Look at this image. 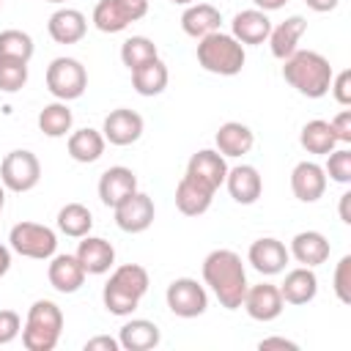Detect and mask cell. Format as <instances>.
Listing matches in <instances>:
<instances>
[{"label":"cell","instance_id":"cell-9","mask_svg":"<svg viewBox=\"0 0 351 351\" xmlns=\"http://www.w3.org/2000/svg\"><path fill=\"white\" fill-rule=\"evenodd\" d=\"M145 14L148 0H99L93 8V25L101 33H121Z\"/></svg>","mask_w":351,"mask_h":351},{"label":"cell","instance_id":"cell-19","mask_svg":"<svg viewBox=\"0 0 351 351\" xmlns=\"http://www.w3.org/2000/svg\"><path fill=\"white\" fill-rule=\"evenodd\" d=\"M233 27V38L239 44H263L271 33V19L266 16V11L261 8H247V11H239L230 22Z\"/></svg>","mask_w":351,"mask_h":351},{"label":"cell","instance_id":"cell-44","mask_svg":"<svg viewBox=\"0 0 351 351\" xmlns=\"http://www.w3.org/2000/svg\"><path fill=\"white\" fill-rule=\"evenodd\" d=\"M261 351H269V348H285V351H299V343L293 340H285V337H263L258 343Z\"/></svg>","mask_w":351,"mask_h":351},{"label":"cell","instance_id":"cell-40","mask_svg":"<svg viewBox=\"0 0 351 351\" xmlns=\"http://www.w3.org/2000/svg\"><path fill=\"white\" fill-rule=\"evenodd\" d=\"M22 332V318L14 310H0V346H8Z\"/></svg>","mask_w":351,"mask_h":351},{"label":"cell","instance_id":"cell-36","mask_svg":"<svg viewBox=\"0 0 351 351\" xmlns=\"http://www.w3.org/2000/svg\"><path fill=\"white\" fill-rule=\"evenodd\" d=\"M33 38L25 30H3L0 33V58H16V60H30L33 58Z\"/></svg>","mask_w":351,"mask_h":351},{"label":"cell","instance_id":"cell-32","mask_svg":"<svg viewBox=\"0 0 351 351\" xmlns=\"http://www.w3.org/2000/svg\"><path fill=\"white\" fill-rule=\"evenodd\" d=\"M299 143L307 154H329L337 148V137L332 132V123L329 121H307L302 126V134H299Z\"/></svg>","mask_w":351,"mask_h":351},{"label":"cell","instance_id":"cell-47","mask_svg":"<svg viewBox=\"0 0 351 351\" xmlns=\"http://www.w3.org/2000/svg\"><path fill=\"white\" fill-rule=\"evenodd\" d=\"M261 11H277V8H282L288 0H252Z\"/></svg>","mask_w":351,"mask_h":351},{"label":"cell","instance_id":"cell-17","mask_svg":"<svg viewBox=\"0 0 351 351\" xmlns=\"http://www.w3.org/2000/svg\"><path fill=\"white\" fill-rule=\"evenodd\" d=\"M186 176L203 181L206 186L211 189H219L225 184V176H228V165H225V156L219 151H211V148H203L197 154H192L189 165H186Z\"/></svg>","mask_w":351,"mask_h":351},{"label":"cell","instance_id":"cell-43","mask_svg":"<svg viewBox=\"0 0 351 351\" xmlns=\"http://www.w3.org/2000/svg\"><path fill=\"white\" fill-rule=\"evenodd\" d=\"M118 348H121L118 337H110V335H99L85 343V351H118Z\"/></svg>","mask_w":351,"mask_h":351},{"label":"cell","instance_id":"cell-50","mask_svg":"<svg viewBox=\"0 0 351 351\" xmlns=\"http://www.w3.org/2000/svg\"><path fill=\"white\" fill-rule=\"evenodd\" d=\"M173 3H178V5H192L195 0H173Z\"/></svg>","mask_w":351,"mask_h":351},{"label":"cell","instance_id":"cell-6","mask_svg":"<svg viewBox=\"0 0 351 351\" xmlns=\"http://www.w3.org/2000/svg\"><path fill=\"white\" fill-rule=\"evenodd\" d=\"M88 88V71L80 60L74 58H55L47 66V90L60 99V101H71L80 99Z\"/></svg>","mask_w":351,"mask_h":351},{"label":"cell","instance_id":"cell-38","mask_svg":"<svg viewBox=\"0 0 351 351\" xmlns=\"http://www.w3.org/2000/svg\"><path fill=\"white\" fill-rule=\"evenodd\" d=\"M326 156L329 159H326L324 173L337 184H351V151L348 148H337V151H329Z\"/></svg>","mask_w":351,"mask_h":351},{"label":"cell","instance_id":"cell-39","mask_svg":"<svg viewBox=\"0 0 351 351\" xmlns=\"http://www.w3.org/2000/svg\"><path fill=\"white\" fill-rule=\"evenodd\" d=\"M335 296L343 304H351V255H343L335 269Z\"/></svg>","mask_w":351,"mask_h":351},{"label":"cell","instance_id":"cell-23","mask_svg":"<svg viewBox=\"0 0 351 351\" xmlns=\"http://www.w3.org/2000/svg\"><path fill=\"white\" fill-rule=\"evenodd\" d=\"M329 241H326V236L324 233H318V230H302V233H296L293 239H291V255L302 263V266H321V263H326V258H329Z\"/></svg>","mask_w":351,"mask_h":351},{"label":"cell","instance_id":"cell-10","mask_svg":"<svg viewBox=\"0 0 351 351\" xmlns=\"http://www.w3.org/2000/svg\"><path fill=\"white\" fill-rule=\"evenodd\" d=\"M165 299H167V307H170L178 318H197V315H203L206 307H208V293H206V288H203L197 280H192V277H178V280H173V282L167 285Z\"/></svg>","mask_w":351,"mask_h":351},{"label":"cell","instance_id":"cell-37","mask_svg":"<svg viewBox=\"0 0 351 351\" xmlns=\"http://www.w3.org/2000/svg\"><path fill=\"white\" fill-rule=\"evenodd\" d=\"M27 82V60L16 58H0V90L16 93Z\"/></svg>","mask_w":351,"mask_h":351},{"label":"cell","instance_id":"cell-20","mask_svg":"<svg viewBox=\"0 0 351 351\" xmlns=\"http://www.w3.org/2000/svg\"><path fill=\"white\" fill-rule=\"evenodd\" d=\"M291 189L302 203H315L326 189V173L315 162H299L291 173Z\"/></svg>","mask_w":351,"mask_h":351},{"label":"cell","instance_id":"cell-35","mask_svg":"<svg viewBox=\"0 0 351 351\" xmlns=\"http://www.w3.org/2000/svg\"><path fill=\"white\" fill-rule=\"evenodd\" d=\"M154 58H159V49H156V44H154L151 38H145V36H132V38H126L123 47H121V60H123V66H126L129 71L137 69V66H143V63H148V60H154Z\"/></svg>","mask_w":351,"mask_h":351},{"label":"cell","instance_id":"cell-18","mask_svg":"<svg viewBox=\"0 0 351 351\" xmlns=\"http://www.w3.org/2000/svg\"><path fill=\"white\" fill-rule=\"evenodd\" d=\"M77 261L82 263L85 274H104L115 263V250L101 236H82L77 247Z\"/></svg>","mask_w":351,"mask_h":351},{"label":"cell","instance_id":"cell-4","mask_svg":"<svg viewBox=\"0 0 351 351\" xmlns=\"http://www.w3.org/2000/svg\"><path fill=\"white\" fill-rule=\"evenodd\" d=\"M63 332V313L55 302L38 299L27 310L25 326H22V346L27 351H52Z\"/></svg>","mask_w":351,"mask_h":351},{"label":"cell","instance_id":"cell-12","mask_svg":"<svg viewBox=\"0 0 351 351\" xmlns=\"http://www.w3.org/2000/svg\"><path fill=\"white\" fill-rule=\"evenodd\" d=\"M241 307L255 321H274V318H280L285 302H282V293H280L277 285L258 282V285H247V293H244Z\"/></svg>","mask_w":351,"mask_h":351},{"label":"cell","instance_id":"cell-13","mask_svg":"<svg viewBox=\"0 0 351 351\" xmlns=\"http://www.w3.org/2000/svg\"><path fill=\"white\" fill-rule=\"evenodd\" d=\"M101 132H104V140L112 145H132L143 134V115L129 107H118L104 118Z\"/></svg>","mask_w":351,"mask_h":351},{"label":"cell","instance_id":"cell-3","mask_svg":"<svg viewBox=\"0 0 351 351\" xmlns=\"http://www.w3.org/2000/svg\"><path fill=\"white\" fill-rule=\"evenodd\" d=\"M145 291H148V271L137 263H123L110 274L101 299L112 315H132L140 299L145 296Z\"/></svg>","mask_w":351,"mask_h":351},{"label":"cell","instance_id":"cell-25","mask_svg":"<svg viewBox=\"0 0 351 351\" xmlns=\"http://www.w3.org/2000/svg\"><path fill=\"white\" fill-rule=\"evenodd\" d=\"M47 30H49L52 41H58V44H77L88 30V19L77 8H60L49 16Z\"/></svg>","mask_w":351,"mask_h":351},{"label":"cell","instance_id":"cell-30","mask_svg":"<svg viewBox=\"0 0 351 351\" xmlns=\"http://www.w3.org/2000/svg\"><path fill=\"white\" fill-rule=\"evenodd\" d=\"M167 80H170L167 66H165L159 58H154V60H148V63L132 69V88H134L140 96H159V93L167 88Z\"/></svg>","mask_w":351,"mask_h":351},{"label":"cell","instance_id":"cell-29","mask_svg":"<svg viewBox=\"0 0 351 351\" xmlns=\"http://www.w3.org/2000/svg\"><path fill=\"white\" fill-rule=\"evenodd\" d=\"M219 22H222L219 8H214L211 3H192V5L181 14V27H184V33L192 36V38H197V41H200L203 36L219 30Z\"/></svg>","mask_w":351,"mask_h":351},{"label":"cell","instance_id":"cell-28","mask_svg":"<svg viewBox=\"0 0 351 351\" xmlns=\"http://www.w3.org/2000/svg\"><path fill=\"white\" fill-rule=\"evenodd\" d=\"M307 30V19L304 16H288L285 22H280L277 27H271V33H269V47H271V55L274 58H280V60H285L288 55H293L299 47V38H302V33Z\"/></svg>","mask_w":351,"mask_h":351},{"label":"cell","instance_id":"cell-51","mask_svg":"<svg viewBox=\"0 0 351 351\" xmlns=\"http://www.w3.org/2000/svg\"><path fill=\"white\" fill-rule=\"evenodd\" d=\"M47 3H63V0H47Z\"/></svg>","mask_w":351,"mask_h":351},{"label":"cell","instance_id":"cell-11","mask_svg":"<svg viewBox=\"0 0 351 351\" xmlns=\"http://www.w3.org/2000/svg\"><path fill=\"white\" fill-rule=\"evenodd\" d=\"M112 211H115V225L123 233H143L154 222V200L145 192H132Z\"/></svg>","mask_w":351,"mask_h":351},{"label":"cell","instance_id":"cell-48","mask_svg":"<svg viewBox=\"0 0 351 351\" xmlns=\"http://www.w3.org/2000/svg\"><path fill=\"white\" fill-rule=\"evenodd\" d=\"M11 269V250L5 244H0V277Z\"/></svg>","mask_w":351,"mask_h":351},{"label":"cell","instance_id":"cell-52","mask_svg":"<svg viewBox=\"0 0 351 351\" xmlns=\"http://www.w3.org/2000/svg\"><path fill=\"white\" fill-rule=\"evenodd\" d=\"M0 5H3V0H0Z\"/></svg>","mask_w":351,"mask_h":351},{"label":"cell","instance_id":"cell-27","mask_svg":"<svg viewBox=\"0 0 351 351\" xmlns=\"http://www.w3.org/2000/svg\"><path fill=\"white\" fill-rule=\"evenodd\" d=\"M159 340H162L159 326L154 321H145V318H132L118 332V343L126 351H151L159 346Z\"/></svg>","mask_w":351,"mask_h":351},{"label":"cell","instance_id":"cell-49","mask_svg":"<svg viewBox=\"0 0 351 351\" xmlns=\"http://www.w3.org/2000/svg\"><path fill=\"white\" fill-rule=\"evenodd\" d=\"M3 206H5V186L0 184V211H3Z\"/></svg>","mask_w":351,"mask_h":351},{"label":"cell","instance_id":"cell-45","mask_svg":"<svg viewBox=\"0 0 351 351\" xmlns=\"http://www.w3.org/2000/svg\"><path fill=\"white\" fill-rule=\"evenodd\" d=\"M340 219L346 225H351V192H343L340 195Z\"/></svg>","mask_w":351,"mask_h":351},{"label":"cell","instance_id":"cell-46","mask_svg":"<svg viewBox=\"0 0 351 351\" xmlns=\"http://www.w3.org/2000/svg\"><path fill=\"white\" fill-rule=\"evenodd\" d=\"M304 3H307V8H313V11H318V14L337 8V0H304Z\"/></svg>","mask_w":351,"mask_h":351},{"label":"cell","instance_id":"cell-2","mask_svg":"<svg viewBox=\"0 0 351 351\" xmlns=\"http://www.w3.org/2000/svg\"><path fill=\"white\" fill-rule=\"evenodd\" d=\"M282 77L291 88H296L307 99H321L329 93L332 85V66L321 52L313 49H296L282 60Z\"/></svg>","mask_w":351,"mask_h":351},{"label":"cell","instance_id":"cell-34","mask_svg":"<svg viewBox=\"0 0 351 351\" xmlns=\"http://www.w3.org/2000/svg\"><path fill=\"white\" fill-rule=\"evenodd\" d=\"M71 123H74V115L66 107V101H52L38 112V129L47 137H66L71 132Z\"/></svg>","mask_w":351,"mask_h":351},{"label":"cell","instance_id":"cell-42","mask_svg":"<svg viewBox=\"0 0 351 351\" xmlns=\"http://www.w3.org/2000/svg\"><path fill=\"white\" fill-rule=\"evenodd\" d=\"M329 123H332V132H335L337 143H351V112L348 110L337 112Z\"/></svg>","mask_w":351,"mask_h":351},{"label":"cell","instance_id":"cell-16","mask_svg":"<svg viewBox=\"0 0 351 351\" xmlns=\"http://www.w3.org/2000/svg\"><path fill=\"white\" fill-rule=\"evenodd\" d=\"M214 192H217V189L206 186L203 181H197V178H192V176H184V178L178 181V186H176V206H178V211L186 214V217H200V214L208 211V206H211V200H214Z\"/></svg>","mask_w":351,"mask_h":351},{"label":"cell","instance_id":"cell-41","mask_svg":"<svg viewBox=\"0 0 351 351\" xmlns=\"http://www.w3.org/2000/svg\"><path fill=\"white\" fill-rule=\"evenodd\" d=\"M329 90L335 93V99H337V104H351V71L348 69H343L340 74H332V85H329Z\"/></svg>","mask_w":351,"mask_h":351},{"label":"cell","instance_id":"cell-8","mask_svg":"<svg viewBox=\"0 0 351 351\" xmlns=\"http://www.w3.org/2000/svg\"><path fill=\"white\" fill-rule=\"evenodd\" d=\"M41 178V162L33 151L16 148L0 162V184L11 192H30Z\"/></svg>","mask_w":351,"mask_h":351},{"label":"cell","instance_id":"cell-21","mask_svg":"<svg viewBox=\"0 0 351 351\" xmlns=\"http://www.w3.org/2000/svg\"><path fill=\"white\" fill-rule=\"evenodd\" d=\"M47 277H49V285L58 293H74L85 282V269L77 261V255H52Z\"/></svg>","mask_w":351,"mask_h":351},{"label":"cell","instance_id":"cell-7","mask_svg":"<svg viewBox=\"0 0 351 351\" xmlns=\"http://www.w3.org/2000/svg\"><path fill=\"white\" fill-rule=\"evenodd\" d=\"M8 244L14 252L25 255V258H36V261H47L55 255L58 250V236L52 228L38 225V222H19L11 228L8 233Z\"/></svg>","mask_w":351,"mask_h":351},{"label":"cell","instance_id":"cell-26","mask_svg":"<svg viewBox=\"0 0 351 351\" xmlns=\"http://www.w3.org/2000/svg\"><path fill=\"white\" fill-rule=\"evenodd\" d=\"M214 143H217V151L222 156H244L252 151L255 145V134L250 126L239 123V121H228L217 129L214 134Z\"/></svg>","mask_w":351,"mask_h":351},{"label":"cell","instance_id":"cell-5","mask_svg":"<svg viewBox=\"0 0 351 351\" xmlns=\"http://www.w3.org/2000/svg\"><path fill=\"white\" fill-rule=\"evenodd\" d=\"M244 44H239L233 36L228 33H208L200 38L197 44V63L211 71V74H219V77H233L244 69Z\"/></svg>","mask_w":351,"mask_h":351},{"label":"cell","instance_id":"cell-31","mask_svg":"<svg viewBox=\"0 0 351 351\" xmlns=\"http://www.w3.org/2000/svg\"><path fill=\"white\" fill-rule=\"evenodd\" d=\"M104 134L85 126V129H77L71 137H69V156L74 162H82V165H90L96 162L101 154H104Z\"/></svg>","mask_w":351,"mask_h":351},{"label":"cell","instance_id":"cell-24","mask_svg":"<svg viewBox=\"0 0 351 351\" xmlns=\"http://www.w3.org/2000/svg\"><path fill=\"white\" fill-rule=\"evenodd\" d=\"M280 293H282V302L288 304H307L315 299L318 293V277L310 266H299V269H291L280 285Z\"/></svg>","mask_w":351,"mask_h":351},{"label":"cell","instance_id":"cell-22","mask_svg":"<svg viewBox=\"0 0 351 351\" xmlns=\"http://www.w3.org/2000/svg\"><path fill=\"white\" fill-rule=\"evenodd\" d=\"M225 184H228V192L236 203L241 206H250L261 197L263 192V181H261V173L252 167V165H239L233 170H228L225 176Z\"/></svg>","mask_w":351,"mask_h":351},{"label":"cell","instance_id":"cell-14","mask_svg":"<svg viewBox=\"0 0 351 351\" xmlns=\"http://www.w3.org/2000/svg\"><path fill=\"white\" fill-rule=\"evenodd\" d=\"M247 258H250V263H252V269H255V271H261V274L271 277V274H280V271L285 269V263H288L291 252L285 250V244H282V241H277V239L266 236V239H258V241H252V244H250Z\"/></svg>","mask_w":351,"mask_h":351},{"label":"cell","instance_id":"cell-1","mask_svg":"<svg viewBox=\"0 0 351 351\" xmlns=\"http://www.w3.org/2000/svg\"><path fill=\"white\" fill-rule=\"evenodd\" d=\"M203 280L225 310H239L247 293V271L233 250H214L203 261Z\"/></svg>","mask_w":351,"mask_h":351},{"label":"cell","instance_id":"cell-15","mask_svg":"<svg viewBox=\"0 0 351 351\" xmlns=\"http://www.w3.org/2000/svg\"><path fill=\"white\" fill-rule=\"evenodd\" d=\"M132 192H137V176L129 167L115 165V167H107L101 173V178H99V197H101L104 206L115 208Z\"/></svg>","mask_w":351,"mask_h":351},{"label":"cell","instance_id":"cell-33","mask_svg":"<svg viewBox=\"0 0 351 351\" xmlns=\"http://www.w3.org/2000/svg\"><path fill=\"white\" fill-rule=\"evenodd\" d=\"M58 228H60V233H66L71 239H82L93 228V214L82 203H66L58 211Z\"/></svg>","mask_w":351,"mask_h":351}]
</instances>
